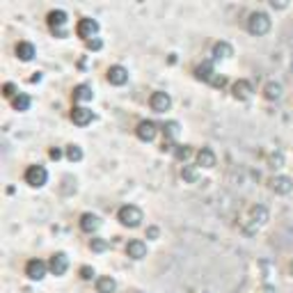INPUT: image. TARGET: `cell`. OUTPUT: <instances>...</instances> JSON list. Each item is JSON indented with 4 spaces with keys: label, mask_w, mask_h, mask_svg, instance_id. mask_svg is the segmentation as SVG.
<instances>
[{
    "label": "cell",
    "mask_w": 293,
    "mask_h": 293,
    "mask_svg": "<svg viewBox=\"0 0 293 293\" xmlns=\"http://www.w3.org/2000/svg\"><path fill=\"white\" fill-rule=\"evenodd\" d=\"M117 220H120L124 227L136 229V227H140V224H142L144 216H142V211L138 206H133V204H126V206L120 208V213H117Z\"/></svg>",
    "instance_id": "cell-1"
},
{
    "label": "cell",
    "mask_w": 293,
    "mask_h": 293,
    "mask_svg": "<svg viewBox=\"0 0 293 293\" xmlns=\"http://www.w3.org/2000/svg\"><path fill=\"white\" fill-rule=\"evenodd\" d=\"M248 30H250V34H254V37L266 34L268 30H270V16H268L266 12H252L250 18H248Z\"/></svg>",
    "instance_id": "cell-2"
},
{
    "label": "cell",
    "mask_w": 293,
    "mask_h": 293,
    "mask_svg": "<svg viewBox=\"0 0 293 293\" xmlns=\"http://www.w3.org/2000/svg\"><path fill=\"white\" fill-rule=\"evenodd\" d=\"M46 181H48V172H46V168H42V165H30V168L26 170V184L28 186H32V188H42Z\"/></svg>",
    "instance_id": "cell-3"
},
{
    "label": "cell",
    "mask_w": 293,
    "mask_h": 293,
    "mask_svg": "<svg viewBox=\"0 0 293 293\" xmlns=\"http://www.w3.org/2000/svg\"><path fill=\"white\" fill-rule=\"evenodd\" d=\"M48 28L53 30V34H58V37H66V30H64V26H66V12H62V10H53V12H48Z\"/></svg>",
    "instance_id": "cell-4"
},
{
    "label": "cell",
    "mask_w": 293,
    "mask_h": 293,
    "mask_svg": "<svg viewBox=\"0 0 293 293\" xmlns=\"http://www.w3.org/2000/svg\"><path fill=\"white\" fill-rule=\"evenodd\" d=\"M98 32V23L94 21V18H80L76 26V34L78 37H82L87 42V39H94Z\"/></svg>",
    "instance_id": "cell-5"
},
{
    "label": "cell",
    "mask_w": 293,
    "mask_h": 293,
    "mask_svg": "<svg viewBox=\"0 0 293 293\" xmlns=\"http://www.w3.org/2000/svg\"><path fill=\"white\" fill-rule=\"evenodd\" d=\"M149 106H152L154 112H168L172 108V98H170L168 92H154L152 98H149Z\"/></svg>",
    "instance_id": "cell-6"
},
{
    "label": "cell",
    "mask_w": 293,
    "mask_h": 293,
    "mask_svg": "<svg viewBox=\"0 0 293 293\" xmlns=\"http://www.w3.org/2000/svg\"><path fill=\"white\" fill-rule=\"evenodd\" d=\"M66 268H69V256L64 254V252H55L53 256H50V261H48V270L53 272V275H64L66 272Z\"/></svg>",
    "instance_id": "cell-7"
},
{
    "label": "cell",
    "mask_w": 293,
    "mask_h": 293,
    "mask_svg": "<svg viewBox=\"0 0 293 293\" xmlns=\"http://www.w3.org/2000/svg\"><path fill=\"white\" fill-rule=\"evenodd\" d=\"M46 270H48V266H46L42 259H30L26 266V275L30 277V280H34V282L44 280V277H46Z\"/></svg>",
    "instance_id": "cell-8"
},
{
    "label": "cell",
    "mask_w": 293,
    "mask_h": 293,
    "mask_svg": "<svg viewBox=\"0 0 293 293\" xmlns=\"http://www.w3.org/2000/svg\"><path fill=\"white\" fill-rule=\"evenodd\" d=\"M266 220H268V211L264 206H252L250 208V227L245 229L248 234H254L256 229L261 227V224H266Z\"/></svg>",
    "instance_id": "cell-9"
},
{
    "label": "cell",
    "mask_w": 293,
    "mask_h": 293,
    "mask_svg": "<svg viewBox=\"0 0 293 293\" xmlns=\"http://www.w3.org/2000/svg\"><path fill=\"white\" fill-rule=\"evenodd\" d=\"M71 122L76 126H87L94 122V112L90 108H85V106H76L71 110Z\"/></svg>",
    "instance_id": "cell-10"
},
{
    "label": "cell",
    "mask_w": 293,
    "mask_h": 293,
    "mask_svg": "<svg viewBox=\"0 0 293 293\" xmlns=\"http://www.w3.org/2000/svg\"><path fill=\"white\" fill-rule=\"evenodd\" d=\"M156 133H158V126L154 124V122H149V120H142L140 124H138V128H136V136L140 138L142 142H152L154 138H156Z\"/></svg>",
    "instance_id": "cell-11"
},
{
    "label": "cell",
    "mask_w": 293,
    "mask_h": 293,
    "mask_svg": "<svg viewBox=\"0 0 293 293\" xmlns=\"http://www.w3.org/2000/svg\"><path fill=\"white\" fill-rule=\"evenodd\" d=\"M252 82L250 80H236L232 85V96L234 98H238V101H248V98L252 96Z\"/></svg>",
    "instance_id": "cell-12"
},
{
    "label": "cell",
    "mask_w": 293,
    "mask_h": 293,
    "mask_svg": "<svg viewBox=\"0 0 293 293\" xmlns=\"http://www.w3.org/2000/svg\"><path fill=\"white\" fill-rule=\"evenodd\" d=\"M270 190L272 192H277V195H288L293 190V181L288 179V176H272L270 179Z\"/></svg>",
    "instance_id": "cell-13"
},
{
    "label": "cell",
    "mask_w": 293,
    "mask_h": 293,
    "mask_svg": "<svg viewBox=\"0 0 293 293\" xmlns=\"http://www.w3.org/2000/svg\"><path fill=\"white\" fill-rule=\"evenodd\" d=\"M126 80H128V71H126L122 64H114L108 69V82L110 85H124Z\"/></svg>",
    "instance_id": "cell-14"
},
{
    "label": "cell",
    "mask_w": 293,
    "mask_h": 293,
    "mask_svg": "<svg viewBox=\"0 0 293 293\" xmlns=\"http://www.w3.org/2000/svg\"><path fill=\"white\" fill-rule=\"evenodd\" d=\"M195 158H197V165H200V168H206V170L216 168V154H213L208 146H202Z\"/></svg>",
    "instance_id": "cell-15"
},
{
    "label": "cell",
    "mask_w": 293,
    "mask_h": 293,
    "mask_svg": "<svg viewBox=\"0 0 293 293\" xmlns=\"http://www.w3.org/2000/svg\"><path fill=\"white\" fill-rule=\"evenodd\" d=\"M98 227H101L98 216H94V213H82V216H80V229L85 234H94Z\"/></svg>",
    "instance_id": "cell-16"
},
{
    "label": "cell",
    "mask_w": 293,
    "mask_h": 293,
    "mask_svg": "<svg viewBox=\"0 0 293 293\" xmlns=\"http://www.w3.org/2000/svg\"><path fill=\"white\" fill-rule=\"evenodd\" d=\"M126 254H128L130 259H136V261L144 259L146 256V245L142 243V240H130V243L126 245Z\"/></svg>",
    "instance_id": "cell-17"
},
{
    "label": "cell",
    "mask_w": 293,
    "mask_h": 293,
    "mask_svg": "<svg viewBox=\"0 0 293 293\" xmlns=\"http://www.w3.org/2000/svg\"><path fill=\"white\" fill-rule=\"evenodd\" d=\"M37 55V50H34V46L30 42H18L16 44V58L23 62H30Z\"/></svg>",
    "instance_id": "cell-18"
},
{
    "label": "cell",
    "mask_w": 293,
    "mask_h": 293,
    "mask_svg": "<svg viewBox=\"0 0 293 293\" xmlns=\"http://www.w3.org/2000/svg\"><path fill=\"white\" fill-rule=\"evenodd\" d=\"M216 76L211 62H202V64L195 66V78L197 80H204V82H211V78Z\"/></svg>",
    "instance_id": "cell-19"
},
{
    "label": "cell",
    "mask_w": 293,
    "mask_h": 293,
    "mask_svg": "<svg viewBox=\"0 0 293 293\" xmlns=\"http://www.w3.org/2000/svg\"><path fill=\"white\" fill-rule=\"evenodd\" d=\"M264 96L268 98V101H280L282 98V85L275 80L266 82V87H264Z\"/></svg>",
    "instance_id": "cell-20"
},
{
    "label": "cell",
    "mask_w": 293,
    "mask_h": 293,
    "mask_svg": "<svg viewBox=\"0 0 293 293\" xmlns=\"http://www.w3.org/2000/svg\"><path fill=\"white\" fill-rule=\"evenodd\" d=\"M232 55H234V48L227 42H218L216 46H213V58H216V60H227Z\"/></svg>",
    "instance_id": "cell-21"
},
{
    "label": "cell",
    "mask_w": 293,
    "mask_h": 293,
    "mask_svg": "<svg viewBox=\"0 0 293 293\" xmlns=\"http://www.w3.org/2000/svg\"><path fill=\"white\" fill-rule=\"evenodd\" d=\"M114 288H117V282H114L112 277H98L96 280V291L98 293H114Z\"/></svg>",
    "instance_id": "cell-22"
},
{
    "label": "cell",
    "mask_w": 293,
    "mask_h": 293,
    "mask_svg": "<svg viewBox=\"0 0 293 293\" xmlns=\"http://www.w3.org/2000/svg\"><path fill=\"white\" fill-rule=\"evenodd\" d=\"M71 96H74V101H90V98L94 96V92H92V87L90 85H76Z\"/></svg>",
    "instance_id": "cell-23"
},
{
    "label": "cell",
    "mask_w": 293,
    "mask_h": 293,
    "mask_svg": "<svg viewBox=\"0 0 293 293\" xmlns=\"http://www.w3.org/2000/svg\"><path fill=\"white\" fill-rule=\"evenodd\" d=\"M12 108L18 110V112H26V110L30 108V96H28V94H21V92H18L16 96L12 98Z\"/></svg>",
    "instance_id": "cell-24"
},
{
    "label": "cell",
    "mask_w": 293,
    "mask_h": 293,
    "mask_svg": "<svg viewBox=\"0 0 293 293\" xmlns=\"http://www.w3.org/2000/svg\"><path fill=\"white\" fill-rule=\"evenodd\" d=\"M174 156H176L179 160H184V163H186V160H188V158L192 156V149H190L188 144H176V146H174Z\"/></svg>",
    "instance_id": "cell-25"
},
{
    "label": "cell",
    "mask_w": 293,
    "mask_h": 293,
    "mask_svg": "<svg viewBox=\"0 0 293 293\" xmlns=\"http://www.w3.org/2000/svg\"><path fill=\"white\" fill-rule=\"evenodd\" d=\"M66 158H69L71 163H78V160L82 158V149L78 144H69L66 146Z\"/></svg>",
    "instance_id": "cell-26"
},
{
    "label": "cell",
    "mask_w": 293,
    "mask_h": 293,
    "mask_svg": "<svg viewBox=\"0 0 293 293\" xmlns=\"http://www.w3.org/2000/svg\"><path fill=\"white\" fill-rule=\"evenodd\" d=\"M163 133H165V140H174V138L179 136V124L176 122H168L163 126Z\"/></svg>",
    "instance_id": "cell-27"
},
{
    "label": "cell",
    "mask_w": 293,
    "mask_h": 293,
    "mask_svg": "<svg viewBox=\"0 0 293 293\" xmlns=\"http://www.w3.org/2000/svg\"><path fill=\"white\" fill-rule=\"evenodd\" d=\"M181 176H184V181H188V184H195L197 181V168H192V165H184Z\"/></svg>",
    "instance_id": "cell-28"
},
{
    "label": "cell",
    "mask_w": 293,
    "mask_h": 293,
    "mask_svg": "<svg viewBox=\"0 0 293 293\" xmlns=\"http://www.w3.org/2000/svg\"><path fill=\"white\" fill-rule=\"evenodd\" d=\"M16 85H14V82H5V85H2V96H7V98H14L16 96Z\"/></svg>",
    "instance_id": "cell-29"
},
{
    "label": "cell",
    "mask_w": 293,
    "mask_h": 293,
    "mask_svg": "<svg viewBox=\"0 0 293 293\" xmlns=\"http://www.w3.org/2000/svg\"><path fill=\"white\" fill-rule=\"evenodd\" d=\"M90 248H92L94 252H104V250H108V243H106L104 238H92V243H90Z\"/></svg>",
    "instance_id": "cell-30"
},
{
    "label": "cell",
    "mask_w": 293,
    "mask_h": 293,
    "mask_svg": "<svg viewBox=\"0 0 293 293\" xmlns=\"http://www.w3.org/2000/svg\"><path fill=\"white\" fill-rule=\"evenodd\" d=\"M85 46H87V48H90V50H98V48H101V46H104V42H101V39H96V37H94V39H87V42H85Z\"/></svg>",
    "instance_id": "cell-31"
},
{
    "label": "cell",
    "mask_w": 293,
    "mask_h": 293,
    "mask_svg": "<svg viewBox=\"0 0 293 293\" xmlns=\"http://www.w3.org/2000/svg\"><path fill=\"white\" fill-rule=\"evenodd\" d=\"M80 277H82V280H92V277H94V268L92 266H82L80 268Z\"/></svg>",
    "instance_id": "cell-32"
},
{
    "label": "cell",
    "mask_w": 293,
    "mask_h": 293,
    "mask_svg": "<svg viewBox=\"0 0 293 293\" xmlns=\"http://www.w3.org/2000/svg\"><path fill=\"white\" fill-rule=\"evenodd\" d=\"M211 85L213 87H224V85H227V78H224V76H213L211 78Z\"/></svg>",
    "instance_id": "cell-33"
},
{
    "label": "cell",
    "mask_w": 293,
    "mask_h": 293,
    "mask_svg": "<svg viewBox=\"0 0 293 293\" xmlns=\"http://www.w3.org/2000/svg\"><path fill=\"white\" fill-rule=\"evenodd\" d=\"M48 156L53 158V160H60V158H62V152H60V149H58V146H53V149H50V152H48Z\"/></svg>",
    "instance_id": "cell-34"
},
{
    "label": "cell",
    "mask_w": 293,
    "mask_h": 293,
    "mask_svg": "<svg viewBox=\"0 0 293 293\" xmlns=\"http://www.w3.org/2000/svg\"><path fill=\"white\" fill-rule=\"evenodd\" d=\"M146 234H149L152 238H156V236H158V229H156V227H152V229H149V232H146Z\"/></svg>",
    "instance_id": "cell-35"
},
{
    "label": "cell",
    "mask_w": 293,
    "mask_h": 293,
    "mask_svg": "<svg viewBox=\"0 0 293 293\" xmlns=\"http://www.w3.org/2000/svg\"><path fill=\"white\" fill-rule=\"evenodd\" d=\"M291 270H293V264H291Z\"/></svg>",
    "instance_id": "cell-36"
}]
</instances>
